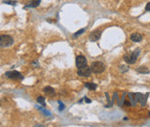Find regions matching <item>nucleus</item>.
I'll list each match as a JSON object with an SVG mask.
<instances>
[{
	"label": "nucleus",
	"instance_id": "nucleus-3",
	"mask_svg": "<svg viewBox=\"0 0 150 127\" xmlns=\"http://www.w3.org/2000/svg\"><path fill=\"white\" fill-rule=\"evenodd\" d=\"M90 69L94 74H100V73H103L104 70H105V65L100 61L92 62V64L90 65Z\"/></svg>",
	"mask_w": 150,
	"mask_h": 127
},
{
	"label": "nucleus",
	"instance_id": "nucleus-9",
	"mask_svg": "<svg viewBox=\"0 0 150 127\" xmlns=\"http://www.w3.org/2000/svg\"><path fill=\"white\" fill-rule=\"evenodd\" d=\"M43 91H44L45 94L48 95V96H54L55 95V91H54V88H52V87H50V86L45 87V88L43 89Z\"/></svg>",
	"mask_w": 150,
	"mask_h": 127
},
{
	"label": "nucleus",
	"instance_id": "nucleus-15",
	"mask_svg": "<svg viewBox=\"0 0 150 127\" xmlns=\"http://www.w3.org/2000/svg\"><path fill=\"white\" fill-rule=\"evenodd\" d=\"M85 30H86V29H81L80 31H76V33H74V35H73V36H74L75 38H76V37H77V36H79L80 34H82V33L85 31Z\"/></svg>",
	"mask_w": 150,
	"mask_h": 127
},
{
	"label": "nucleus",
	"instance_id": "nucleus-10",
	"mask_svg": "<svg viewBox=\"0 0 150 127\" xmlns=\"http://www.w3.org/2000/svg\"><path fill=\"white\" fill-rule=\"evenodd\" d=\"M41 4V0H33V1H30L29 4L25 6V8H37V6Z\"/></svg>",
	"mask_w": 150,
	"mask_h": 127
},
{
	"label": "nucleus",
	"instance_id": "nucleus-1",
	"mask_svg": "<svg viewBox=\"0 0 150 127\" xmlns=\"http://www.w3.org/2000/svg\"><path fill=\"white\" fill-rule=\"evenodd\" d=\"M14 43V39H13L10 35L8 34H2L0 35V47L6 48V47H10Z\"/></svg>",
	"mask_w": 150,
	"mask_h": 127
},
{
	"label": "nucleus",
	"instance_id": "nucleus-14",
	"mask_svg": "<svg viewBox=\"0 0 150 127\" xmlns=\"http://www.w3.org/2000/svg\"><path fill=\"white\" fill-rule=\"evenodd\" d=\"M4 4H8V5H11V6H15L17 4V1H12V0H5L3 1Z\"/></svg>",
	"mask_w": 150,
	"mask_h": 127
},
{
	"label": "nucleus",
	"instance_id": "nucleus-20",
	"mask_svg": "<svg viewBox=\"0 0 150 127\" xmlns=\"http://www.w3.org/2000/svg\"><path fill=\"white\" fill-rule=\"evenodd\" d=\"M148 115H149V117H150V111H149V113H148Z\"/></svg>",
	"mask_w": 150,
	"mask_h": 127
},
{
	"label": "nucleus",
	"instance_id": "nucleus-11",
	"mask_svg": "<svg viewBox=\"0 0 150 127\" xmlns=\"http://www.w3.org/2000/svg\"><path fill=\"white\" fill-rule=\"evenodd\" d=\"M136 72L140 73V74H148V73H149V69L146 67V66L142 65V66H139V67L136 68Z\"/></svg>",
	"mask_w": 150,
	"mask_h": 127
},
{
	"label": "nucleus",
	"instance_id": "nucleus-2",
	"mask_svg": "<svg viewBox=\"0 0 150 127\" xmlns=\"http://www.w3.org/2000/svg\"><path fill=\"white\" fill-rule=\"evenodd\" d=\"M139 55H140V50L139 49H136L133 53H127V55H125V56H123V59H125V61L127 64L133 65V64H135V62H136V60H137Z\"/></svg>",
	"mask_w": 150,
	"mask_h": 127
},
{
	"label": "nucleus",
	"instance_id": "nucleus-12",
	"mask_svg": "<svg viewBox=\"0 0 150 127\" xmlns=\"http://www.w3.org/2000/svg\"><path fill=\"white\" fill-rule=\"evenodd\" d=\"M85 87L88 89H89V90H95L96 89H97V84H95V83H91V82H87V83H85Z\"/></svg>",
	"mask_w": 150,
	"mask_h": 127
},
{
	"label": "nucleus",
	"instance_id": "nucleus-18",
	"mask_svg": "<svg viewBox=\"0 0 150 127\" xmlns=\"http://www.w3.org/2000/svg\"><path fill=\"white\" fill-rule=\"evenodd\" d=\"M85 101H86L87 103H90L91 102V101H90V99H88V98H85Z\"/></svg>",
	"mask_w": 150,
	"mask_h": 127
},
{
	"label": "nucleus",
	"instance_id": "nucleus-4",
	"mask_svg": "<svg viewBox=\"0 0 150 127\" xmlns=\"http://www.w3.org/2000/svg\"><path fill=\"white\" fill-rule=\"evenodd\" d=\"M77 75L79 77H88L91 75V71L90 69V66H88L87 65H84V66H81V67H78L77 68Z\"/></svg>",
	"mask_w": 150,
	"mask_h": 127
},
{
	"label": "nucleus",
	"instance_id": "nucleus-13",
	"mask_svg": "<svg viewBox=\"0 0 150 127\" xmlns=\"http://www.w3.org/2000/svg\"><path fill=\"white\" fill-rule=\"evenodd\" d=\"M37 102L40 103L41 105H42L43 107L46 106V104H45V99H44V97H42V96L38 97L37 98Z\"/></svg>",
	"mask_w": 150,
	"mask_h": 127
},
{
	"label": "nucleus",
	"instance_id": "nucleus-8",
	"mask_svg": "<svg viewBox=\"0 0 150 127\" xmlns=\"http://www.w3.org/2000/svg\"><path fill=\"white\" fill-rule=\"evenodd\" d=\"M130 39L132 40L133 42H134V43H139V42H141L142 41V39H143V36H142V34H140V33H133V34L130 36Z\"/></svg>",
	"mask_w": 150,
	"mask_h": 127
},
{
	"label": "nucleus",
	"instance_id": "nucleus-19",
	"mask_svg": "<svg viewBox=\"0 0 150 127\" xmlns=\"http://www.w3.org/2000/svg\"><path fill=\"white\" fill-rule=\"evenodd\" d=\"M125 105H128V106L130 105V103H129V101H125Z\"/></svg>",
	"mask_w": 150,
	"mask_h": 127
},
{
	"label": "nucleus",
	"instance_id": "nucleus-5",
	"mask_svg": "<svg viewBox=\"0 0 150 127\" xmlns=\"http://www.w3.org/2000/svg\"><path fill=\"white\" fill-rule=\"evenodd\" d=\"M5 76L9 78V79H13V80H23L24 77L21 73H19L18 71H8L5 73Z\"/></svg>",
	"mask_w": 150,
	"mask_h": 127
},
{
	"label": "nucleus",
	"instance_id": "nucleus-7",
	"mask_svg": "<svg viewBox=\"0 0 150 127\" xmlns=\"http://www.w3.org/2000/svg\"><path fill=\"white\" fill-rule=\"evenodd\" d=\"M87 65V59L84 55H78L76 58V67H81V66H84Z\"/></svg>",
	"mask_w": 150,
	"mask_h": 127
},
{
	"label": "nucleus",
	"instance_id": "nucleus-6",
	"mask_svg": "<svg viewBox=\"0 0 150 127\" xmlns=\"http://www.w3.org/2000/svg\"><path fill=\"white\" fill-rule=\"evenodd\" d=\"M101 33H102V31L101 30H96V31H92L89 34V41H91V42H96V41H98V40L100 38Z\"/></svg>",
	"mask_w": 150,
	"mask_h": 127
},
{
	"label": "nucleus",
	"instance_id": "nucleus-16",
	"mask_svg": "<svg viewBox=\"0 0 150 127\" xmlns=\"http://www.w3.org/2000/svg\"><path fill=\"white\" fill-rule=\"evenodd\" d=\"M146 11H150V2L147 3L146 6Z\"/></svg>",
	"mask_w": 150,
	"mask_h": 127
},
{
	"label": "nucleus",
	"instance_id": "nucleus-17",
	"mask_svg": "<svg viewBox=\"0 0 150 127\" xmlns=\"http://www.w3.org/2000/svg\"><path fill=\"white\" fill-rule=\"evenodd\" d=\"M58 102H59V104H60V108H59V110H60V111H63V109L64 108V106L62 104V102H61V101H58Z\"/></svg>",
	"mask_w": 150,
	"mask_h": 127
}]
</instances>
